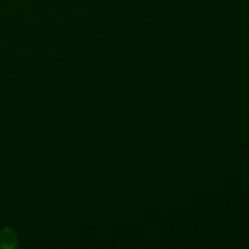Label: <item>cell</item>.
<instances>
[{
    "instance_id": "6da1fadb",
    "label": "cell",
    "mask_w": 249,
    "mask_h": 249,
    "mask_svg": "<svg viewBox=\"0 0 249 249\" xmlns=\"http://www.w3.org/2000/svg\"><path fill=\"white\" fill-rule=\"evenodd\" d=\"M16 245V236L10 229H5L0 232V246L1 247H14Z\"/></svg>"
}]
</instances>
